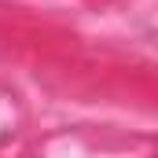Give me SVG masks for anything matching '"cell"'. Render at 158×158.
<instances>
[]
</instances>
